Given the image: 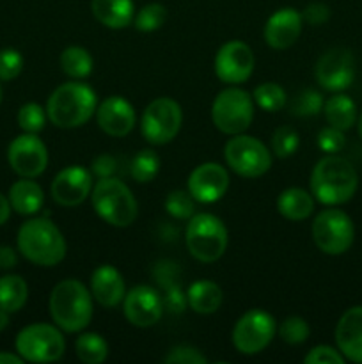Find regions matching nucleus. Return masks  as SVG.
<instances>
[{"mask_svg": "<svg viewBox=\"0 0 362 364\" xmlns=\"http://www.w3.org/2000/svg\"><path fill=\"white\" fill-rule=\"evenodd\" d=\"M28 299V287L23 277L9 276L0 277V308L7 313L20 311Z\"/></svg>", "mask_w": 362, "mask_h": 364, "instance_id": "nucleus-28", "label": "nucleus"}, {"mask_svg": "<svg viewBox=\"0 0 362 364\" xmlns=\"http://www.w3.org/2000/svg\"><path fill=\"white\" fill-rule=\"evenodd\" d=\"M92 66H94V60L84 46H67L60 53V68L67 77L75 80L87 78L92 73Z\"/></svg>", "mask_w": 362, "mask_h": 364, "instance_id": "nucleus-29", "label": "nucleus"}, {"mask_svg": "<svg viewBox=\"0 0 362 364\" xmlns=\"http://www.w3.org/2000/svg\"><path fill=\"white\" fill-rule=\"evenodd\" d=\"M336 343L344 359L362 364V306L343 313L336 327Z\"/></svg>", "mask_w": 362, "mask_h": 364, "instance_id": "nucleus-21", "label": "nucleus"}, {"mask_svg": "<svg viewBox=\"0 0 362 364\" xmlns=\"http://www.w3.org/2000/svg\"><path fill=\"white\" fill-rule=\"evenodd\" d=\"M212 119L222 134H243L254 119V100L240 87L224 89L213 100Z\"/></svg>", "mask_w": 362, "mask_h": 364, "instance_id": "nucleus-7", "label": "nucleus"}, {"mask_svg": "<svg viewBox=\"0 0 362 364\" xmlns=\"http://www.w3.org/2000/svg\"><path fill=\"white\" fill-rule=\"evenodd\" d=\"M98 109V98L92 87L82 82H66L50 95L46 116L53 127L71 130L89 123Z\"/></svg>", "mask_w": 362, "mask_h": 364, "instance_id": "nucleus-2", "label": "nucleus"}, {"mask_svg": "<svg viewBox=\"0 0 362 364\" xmlns=\"http://www.w3.org/2000/svg\"><path fill=\"white\" fill-rule=\"evenodd\" d=\"M188 308L199 315H212L222 306L224 294L220 287L213 281H195L187 291Z\"/></svg>", "mask_w": 362, "mask_h": 364, "instance_id": "nucleus-26", "label": "nucleus"}, {"mask_svg": "<svg viewBox=\"0 0 362 364\" xmlns=\"http://www.w3.org/2000/svg\"><path fill=\"white\" fill-rule=\"evenodd\" d=\"M323 96L314 89H304L291 103V114L300 117L316 116L323 110Z\"/></svg>", "mask_w": 362, "mask_h": 364, "instance_id": "nucleus-35", "label": "nucleus"}, {"mask_svg": "<svg viewBox=\"0 0 362 364\" xmlns=\"http://www.w3.org/2000/svg\"><path fill=\"white\" fill-rule=\"evenodd\" d=\"M163 361L167 364H204L206 358L197 348L188 347V345H180V347H174L163 358Z\"/></svg>", "mask_w": 362, "mask_h": 364, "instance_id": "nucleus-42", "label": "nucleus"}, {"mask_svg": "<svg viewBox=\"0 0 362 364\" xmlns=\"http://www.w3.org/2000/svg\"><path fill=\"white\" fill-rule=\"evenodd\" d=\"M344 144H346V139H344L343 130L329 127L323 128L318 134V148L325 151L327 155H336L344 148Z\"/></svg>", "mask_w": 362, "mask_h": 364, "instance_id": "nucleus-40", "label": "nucleus"}, {"mask_svg": "<svg viewBox=\"0 0 362 364\" xmlns=\"http://www.w3.org/2000/svg\"><path fill=\"white\" fill-rule=\"evenodd\" d=\"M163 299L151 287H133L126 291L123 301V311L128 322L135 327H151L163 316Z\"/></svg>", "mask_w": 362, "mask_h": 364, "instance_id": "nucleus-16", "label": "nucleus"}, {"mask_svg": "<svg viewBox=\"0 0 362 364\" xmlns=\"http://www.w3.org/2000/svg\"><path fill=\"white\" fill-rule=\"evenodd\" d=\"M7 323H9V313H7L6 309L0 308V331L6 329Z\"/></svg>", "mask_w": 362, "mask_h": 364, "instance_id": "nucleus-49", "label": "nucleus"}, {"mask_svg": "<svg viewBox=\"0 0 362 364\" xmlns=\"http://www.w3.org/2000/svg\"><path fill=\"white\" fill-rule=\"evenodd\" d=\"M227 228L213 213H195L188 219L185 242L192 258L201 263H213L227 249Z\"/></svg>", "mask_w": 362, "mask_h": 364, "instance_id": "nucleus-6", "label": "nucleus"}, {"mask_svg": "<svg viewBox=\"0 0 362 364\" xmlns=\"http://www.w3.org/2000/svg\"><path fill=\"white\" fill-rule=\"evenodd\" d=\"M18 251L39 267H55L66 258V240L52 220L39 217L21 224L16 237Z\"/></svg>", "mask_w": 362, "mask_h": 364, "instance_id": "nucleus-4", "label": "nucleus"}, {"mask_svg": "<svg viewBox=\"0 0 362 364\" xmlns=\"http://www.w3.org/2000/svg\"><path fill=\"white\" fill-rule=\"evenodd\" d=\"M11 210L13 208H11L9 199H7L4 194H0V226L7 223V219H9L11 215Z\"/></svg>", "mask_w": 362, "mask_h": 364, "instance_id": "nucleus-47", "label": "nucleus"}, {"mask_svg": "<svg viewBox=\"0 0 362 364\" xmlns=\"http://www.w3.org/2000/svg\"><path fill=\"white\" fill-rule=\"evenodd\" d=\"M77 358L85 364H102L109 355V343L98 333H84L75 341Z\"/></svg>", "mask_w": 362, "mask_h": 364, "instance_id": "nucleus-30", "label": "nucleus"}, {"mask_svg": "<svg viewBox=\"0 0 362 364\" xmlns=\"http://www.w3.org/2000/svg\"><path fill=\"white\" fill-rule=\"evenodd\" d=\"M117 169V160L110 155H99L92 160L91 171L98 178H110L114 176Z\"/></svg>", "mask_w": 362, "mask_h": 364, "instance_id": "nucleus-45", "label": "nucleus"}, {"mask_svg": "<svg viewBox=\"0 0 362 364\" xmlns=\"http://www.w3.org/2000/svg\"><path fill=\"white\" fill-rule=\"evenodd\" d=\"M92 185H94L92 173H89L85 167L71 166L53 178L50 194L57 205L73 208V206L82 205L91 196Z\"/></svg>", "mask_w": 362, "mask_h": 364, "instance_id": "nucleus-17", "label": "nucleus"}, {"mask_svg": "<svg viewBox=\"0 0 362 364\" xmlns=\"http://www.w3.org/2000/svg\"><path fill=\"white\" fill-rule=\"evenodd\" d=\"M0 102H2V87H0Z\"/></svg>", "mask_w": 362, "mask_h": 364, "instance_id": "nucleus-51", "label": "nucleus"}, {"mask_svg": "<svg viewBox=\"0 0 362 364\" xmlns=\"http://www.w3.org/2000/svg\"><path fill=\"white\" fill-rule=\"evenodd\" d=\"M277 331H279L280 340L290 345L304 343L309 338V334H311V327H309V323L302 316H287L286 320H283V323H280Z\"/></svg>", "mask_w": 362, "mask_h": 364, "instance_id": "nucleus-37", "label": "nucleus"}, {"mask_svg": "<svg viewBox=\"0 0 362 364\" xmlns=\"http://www.w3.org/2000/svg\"><path fill=\"white\" fill-rule=\"evenodd\" d=\"M252 100L265 112H279L286 105V91L275 82H265L254 89Z\"/></svg>", "mask_w": 362, "mask_h": 364, "instance_id": "nucleus-31", "label": "nucleus"}, {"mask_svg": "<svg viewBox=\"0 0 362 364\" xmlns=\"http://www.w3.org/2000/svg\"><path fill=\"white\" fill-rule=\"evenodd\" d=\"M14 347L23 361L53 363L64 355L66 340L62 333L50 323H32L18 333Z\"/></svg>", "mask_w": 362, "mask_h": 364, "instance_id": "nucleus-8", "label": "nucleus"}, {"mask_svg": "<svg viewBox=\"0 0 362 364\" xmlns=\"http://www.w3.org/2000/svg\"><path fill=\"white\" fill-rule=\"evenodd\" d=\"M275 333L277 323L270 313L263 309H251L234 323L231 340L240 354L256 355L272 343Z\"/></svg>", "mask_w": 362, "mask_h": 364, "instance_id": "nucleus-12", "label": "nucleus"}, {"mask_svg": "<svg viewBox=\"0 0 362 364\" xmlns=\"http://www.w3.org/2000/svg\"><path fill=\"white\" fill-rule=\"evenodd\" d=\"M165 295H163V308L167 309V311L174 313V315H177V313H183L185 309H187L188 306V299L187 295L183 294V290H181L180 287H176V284H165Z\"/></svg>", "mask_w": 362, "mask_h": 364, "instance_id": "nucleus-43", "label": "nucleus"}, {"mask_svg": "<svg viewBox=\"0 0 362 364\" xmlns=\"http://www.w3.org/2000/svg\"><path fill=\"white\" fill-rule=\"evenodd\" d=\"M16 251H14L13 247H9V245H2V247H0V269L9 270L13 269V267H16Z\"/></svg>", "mask_w": 362, "mask_h": 364, "instance_id": "nucleus-46", "label": "nucleus"}, {"mask_svg": "<svg viewBox=\"0 0 362 364\" xmlns=\"http://www.w3.org/2000/svg\"><path fill=\"white\" fill-rule=\"evenodd\" d=\"M167 20V9L165 6L158 2H153L148 4V6L142 7L133 18V23L135 28L141 32H153V31H158Z\"/></svg>", "mask_w": 362, "mask_h": 364, "instance_id": "nucleus-33", "label": "nucleus"}, {"mask_svg": "<svg viewBox=\"0 0 362 364\" xmlns=\"http://www.w3.org/2000/svg\"><path fill=\"white\" fill-rule=\"evenodd\" d=\"M300 146V137L293 127H279L272 137V149L279 159H287L297 153Z\"/></svg>", "mask_w": 362, "mask_h": 364, "instance_id": "nucleus-36", "label": "nucleus"}, {"mask_svg": "<svg viewBox=\"0 0 362 364\" xmlns=\"http://www.w3.org/2000/svg\"><path fill=\"white\" fill-rule=\"evenodd\" d=\"M304 18L293 7H283L268 18L265 25V41L273 50H286L298 41Z\"/></svg>", "mask_w": 362, "mask_h": 364, "instance_id": "nucleus-20", "label": "nucleus"}, {"mask_svg": "<svg viewBox=\"0 0 362 364\" xmlns=\"http://www.w3.org/2000/svg\"><path fill=\"white\" fill-rule=\"evenodd\" d=\"M23 359H21L20 354H9V352H0V364H21Z\"/></svg>", "mask_w": 362, "mask_h": 364, "instance_id": "nucleus-48", "label": "nucleus"}, {"mask_svg": "<svg viewBox=\"0 0 362 364\" xmlns=\"http://www.w3.org/2000/svg\"><path fill=\"white\" fill-rule=\"evenodd\" d=\"M7 160L18 176L38 178L48 166V149L38 134L18 135L7 149Z\"/></svg>", "mask_w": 362, "mask_h": 364, "instance_id": "nucleus-13", "label": "nucleus"}, {"mask_svg": "<svg viewBox=\"0 0 362 364\" xmlns=\"http://www.w3.org/2000/svg\"><path fill=\"white\" fill-rule=\"evenodd\" d=\"M160 171V159L153 149H142L131 160L130 174L137 183H149Z\"/></svg>", "mask_w": 362, "mask_h": 364, "instance_id": "nucleus-32", "label": "nucleus"}, {"mask_svg": "<svg viewBox=\"0 0 362 364\" xmlns=\"http://www.w3.org/2000/svg\"><path fill=\"white\" fill-rule=\"evenodd\" d=\"M277 210L284 219L300 223V220L309 219V215L314 212V199H312V194H309L304 188L291 187L280 192L277 198Z\"/></svg>", "mask_w": 362, "mask_h": 364, "instance_id": "nucleus-25", "label": "nucleus"}, {"mask_svg": "<svg viewBox=\"0 0 362 364\" xmlns=\"http://www.w3.org/2000/svg\"><path fill=\"white\" fill-rule=\"evenodd\" d=\"M91 11L103 27L114 31L128 27L135 18L133 0H92Z\"/></svg>", "mask_w": 362, "mask_h": 364, "instance_id": "nucleus-23", "label": "nucleus"}, {"mask_svg": "<svg viewBox=\"0 0 362 364\" xmlns=\"http://www.w3.org/2000/svg\"><path fill=\"white\" fill-rule=\"evenodd\" d=\"M224 159L231 171L241 178H259L272 167V153L259 139L251 135H233L226 142Z\"/></svg>", "mask_w": 362, "mask_h": 364, "instance_id": "nucleus-9", "label": "nucleus"}, {"mask_svg": "<svg viewBox=\"0 0 362 364\" xmlns=\"http://www.w3.org/2000/svg\"><path fill=\"white\" fill-rule=\"evenodd\" d=\"M98 127L110 137H124L137 123V114L131 103L121 96H110L103 100L96 109Z\"/></svg>", "mask_w": 362, "mask_h": 364, "instance_id": "nucleus-19", "label": "nucleus"}, {"mask_svg": "<svg viewBox=\"0 0 362 364\" xmlns=\"http://www.w3.org/2000/svg\"><path fill=\"white\" fill-rule=\"evenodd\" d=\"M358 135L362 137V112H361V117H358Z\"/></svg>", "mask_w": 362, "mask_h": 364, "instance_id": "nucleus-50", "label": "nucleus"}, {"mask_svg": "<svg viewBox=\"0 0 362 364\" xmlns=\"http://www.w3.org/2000/svg\"><path fill=\"white\" fill-rule=\"evenodd\" d=\"M302 18H304V21H307V23L314 25L316 27V25H323L329 21L330 9L329 6H325V4L322 2L309 4L304 9V13H302Z\"/></svg>", "mask_w": 362, "mask_h": 364, "instance_id": "nucleus-44", "label": "nucleus"}, {"mask_svg": "<svg viewBox=\"0 0 362 364\" xmlns=\"http://www.w3.org/2000/svg\"><path fill=\"white\" fill-rule=\"evenodd\" d=\"M353 223L339 208L323 210L312 223V240L319 251L329 256L344 255L353 244Z\"/></svg>", "mask_w": 362, "mask_h": 364, "instance_id": "nucleus-10", "label": "nucleus"}, {"mask_svg": "<svg viewBox=\"0 0 362 364\" xmlns=\"http://www.w3.org/2000/svg\"><path fill=\"white\" fill-rule=\"evenodd\" d=\"M357 187V171L343 156H323L311 173V194L322 205H343L353 198Z\"/></svg>", "mask_w": 362, "mask_h": 364, "instance_id": "nucleus-1", "label": "nucleus"}, {"mask_svg": "<svg viewBox=\"0 0 362 364\" xmlns=\"http://www.w3.org/2000/svg\"><path fill=\"white\" fill-rule=\"evenodd\" d=\"M91 203L99 219L114 228H128L137 219V199L128 185L116 176L99 178L92 185Z\"/></svg>", "mask_w": 362, "mask_h": 364, "instance_id": "nucleus-5", "label": "nucleus"}, {"mask_svg": "<svg viewBox=\"0 0 362 364\" xmlns=\"http://www.w3.org/2000/svg\"><path fill=\"white\" fill-rule=\"evenodd\" d=\"M305 364H344V355L339 348L329 347V345H318L312 348L304 359Z\"/></svg>", "mask_w": 362, "mask_h": 364, "instance_id": "nucleus-41", "label": "nucleus"}, {"mask_svg": "<svg viewBox=\"0 0 362 364\" xmlns=\"http://www.w3.org/2000/svg\"><path fill=\"white\" fill-rule=\"evenodd\" d=\"M9 203L11 208L20 215H34L43 208L45 194L39 183H35L32 178H23L9 188Z\"/></svg>", "mask_w": 362, "mask_h": 364, "instance_id": "nucleus-24", "label": "nucleus"}, {"mask_svg": "<svg viewBox=\"0 0 362 364\" xmlns=\"http://www.w3.org/2000/svg\"><path fill=\"white\" fill-rule=\"evenodd\" d=\"M46 119H48L46 110L34 102L21 105L20 112H18V124L25 134H39L45 128Z\"/></svg>", "mask_w": 362, "mask_h": 364, "instance_id": "nucleus-34", "label": "nucleus"}, {"mask_svg": "<svg viewBox=\"0 0 362 364\" xmlns=\"http://www.w3.org/2000/svg\"><path fill=\"white\" fill-rule=\"evenodd\" d=\"M323 114L330 127L337 130H350L357 123V107L346 95H334L323 103Z\"/></svg>", "mask_w": 362, "mask_h": 364, "instance_id": "nucleus-27", "label": "nucleus"}, {"mask_svg": "<svg viewBox=\"0 0 362 364\" xmlns=\"http://www.w3.org/2000/svg\"><path fill=\"white\" fill-rule=\"evenodd\" d=\"M314 75L318 84L325 91H344L350 87L355 78L353 55L346 48L329 50L316 63Z\"/></svg>", "mask_w": 362, "mask_h": 364, "instance_id": "nucleus-15", "label": "nucleus"}, {"mask_svg": "<svg viewBox=\"0 0 362 364\" xmlns=\"http://www.w3.org/2000/svg\"><path fill=\"white\" fill-rule=\"evenodd\" d=\"M254 53L247 43L227 41L216 52L215 73L224 84H245L254 73Z\"/></svg>", "mask_w": 362, "mask_h": 364, "instance_id": "nucleus-14", "label": "nucleus"}, {"mask_svg": "<svg viewBox=\"0 0 362 364\" xmlns=\"http://www.w3.org/2000/svg\"><path fill=\"white\" fill-rule=\"evenodd\" d=\"M183 124V110L172 98L153 100L141 117V134L149 144L163 146L177 137Z\"/></svg>", "mask_w": 362, "mask_h": 364, "instance_id": "nucleus-11", "label": "nucleus"}, {"mask_svg": "<svg viewBox=\"0 0 362 364\" xmlns=\"http://www.w3.org/2000/svg\"><path fill=\"white\" fill-rule=\"evenodd\" d=\"M23 70V57L18 50L4 48L0 50V80L11 82Z\"/></svg>", "mask_w": 362, "mask_h": 364, "instance_id": "nucleus-39", "label": "nucleus"}, {"mask_svg": "<svg viewBox=\"0 0 362 364\" xmlns=\"http://www.w3.org/2000/svg\"><path fill=\"white\" fill-rule=\"evenodd\" d=\"M50 316L64 333H82L92 320V295L78 279H64L53 287Z\"/></svg>", "mask_w": 362, "mask_h": 364, "instance_id": "nucleus-3", "label": "nucleus"}, {"mask_svg": "<svg viewBox=\"0 0 362 364\" xmlns=\"http://www.w3.org/2000/svg\"><path fill=\"white\" fill-rule=\"evenodd\" d=\"M165 210L180 220H188L194 215V198L188 192L172 191L165 198Z\"/></svg>", "mask_w": 362, "mask_h": 364, "instance_id": "nucleus-38", "label": "nucleus"}, {"mask_svg": "<svg viewBox=\"0 0 362 364\" xmlns=\"http://www.w3.org/2000/svg\"><path fill=\"white\" fill-rule=\"evenodd\" d=\"M227 187H229V174L216 162L201 164L188 176V194L194 198V201L204 205L222 199Z\"/></svg>", "mask_w": 362, "mask_h": 364, "instance_id": "nucleus-18", "label": "nucleus"}, {"mask_svg": "<svg viewBox=\"0 0 362 364\" xmlns=\"http://www.w3.org/2000/svg\"><path fill=\"white\" fill-rule=\"evenodd\" d=\"M91 295L103 308H117L123 304L126 284L119 270L112 265H102L91 276Z\"/></svg>", "mask_w": 362, "mask_h": 364, "instance_id": "nucleus-22", "label": "nucleus"}]
</instances>
